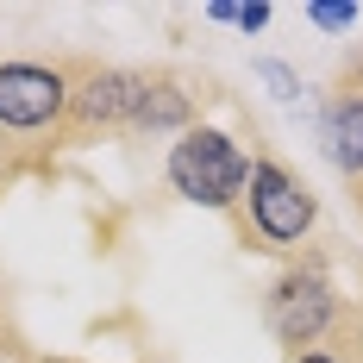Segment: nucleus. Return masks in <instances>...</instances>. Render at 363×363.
Instances as JSON below:
<instances>
[{
  "label": "nucleus",
  "instance_id": "f257e3e1",
  "mask_svg": "<svg viewBox=\"0 0 363 363\" xmlns=\"http://www.w3.org/2000/svg\"><path fill=\"white\" fill-rule=\"evenodd\" d=\"M351 307H363V294H351L338 282V251H332V245H307V251H294L289 263L276 269V282L263 289V326L282 345V357H294V351L320 345Z\"/></svg>",
  "mask_w": 363,
  "mask_h": 363
},
{
  "label": "nucleus",
  "instance_id": "f03ea898",
  "mask_svg": "<svg viewBox=\"0 0 363 363\" xmlns=\"http://www.w3.org/2000/svg\"><path fill=\"white\" fill-rule=\"evenodd\" d=\"M225 219H232V232H238L245 251L294 257V251H307V238H313V225H320V194L294 176L276 150L257 145L251 150V182H245L238 207Z\"/></svg>",
  "mask_w": 363,
  "mask_h": 363
},
{
  "label": "nucleus",
  "instance_id": "7ed1b4c3",
  "mask_svg": "<svg viewBox=\"0 0 363 363\" xmlns=\"http://www.w3.org/2000/svg\"><path fill=\"white\" fill-rule=\"evenodd\" d=\"M63 107H69V50L0 63V150H6V163L32 169L26 150H38V163H50Z\"/></svg>",
  "mask_w": 363,
  "mask_h": 363
},
{
  "label": "nucleus",
  "instance_id": "20e7f679",
  "mask_svg": "<svg viewBox=\"0 0 363 363\" xmlns=\"http://www.w3.org/2000/svg\"><path fill=\"white\" fill-rule=\"evenodd\" d=\"M150 69H125V63H101L69 50V107L57 125V150H82L101 138H132L138 132V107H145Z\"/></svg>",
  "mask_w": 363,
  "mask_h": 363
},
{
  "label": "nucleus",
  "instance_id": "39448f33",
  "mask_svg": "<svg viewBox=\"0 0 363 363\" xmlns=\"http://www.w3.org/2000/svg\"><path fill=\"white\" fill-rule=\"evenodd\" d=\"M163 176H169V188L182 201H194L207 213H232L238 194H245V182H251V150L238 145L232 132H219V125H188L169 145Z\"/></svg>",
  "mask_w": 363,
  "mask_h": 363
},
{
  "label": "nucleus",
  "instance_id": "423d86ee",
  "mask_svg": "<svg viewBox=\"0 0 363 363\" xmlns=\"http://www.w3.org/2000/svg\"><path fill=\"white\" fill-rule=\"evenodd\" d=\"M320 145H326L332 169L345 182L363 176V94H345V88L326 94V107H320Z\"/></svg>",
  "mask_w": 363,
  "mask_h": 363
},
{
  "label": "nucleus",
  "instance_id": "0eeeda50",
  "mask_svg": "<svg viewBox=\"0 0 363 363\" xmlns=\"http://www.w3.org/2000/svg\"><path fill=\"white\" fill-rule=\"evenodd\" d=\"M282 363H363V307H351L320 345H307V351H294Z\"/></svg>",
  "mask_w": 363,
  "mask_h": 363
},
{
  "label": "nucleus",
  "instance_id": "6e6552de",
  "mask_svg": "<svg viewBox=\"0 0 363 363\" xmlns=\"http://www.w3.org/2000/svg\"><path fill=\"white\" fill-rule=\"evenodd\" d=\"M0 357H13V363H38L32 351H26V332H19V313H13L6 276H0Z\"/></svg>",
  "mask_w": 363,
  "mask_h": 363
},
{
  "label": "nucleus",
  "instance_id": "1a4fd4ad",
  "mask_svg": "<svg viewBox=\"0 0 363 363\" xmlns=\"http://www.w3.org/2000/svg\"><path fill=\"white\" fill-rule=\"evenodd\" d=\"M257 75H263V82L282 94V101H294V94H301V75H294L289 63H276V57H257Z\"/></svg>",
  "mask_w": 363,
  "mask_h": 363
},
{
  "label": "nucleus",
  "instance_id": "9d476101",
  "mask_svg": "<svg viewBox=\"0 0 363 363\" xmlns=\"http://www.w3.org/2000/svg\"><path fill=\"white\" fill-rule=\"evenodd\" d=\"M307 19H313L320 32H351V26H357V6H307Z\"/></svg>",
  "mask_w": 363,
  "mask_h": 363
},
{
  "label": "nucleus",
  "instance_id": "9b49d317",
  "mask_svg": "<svg viewBox=\"0 0 363 363\" xmlns=\"http://www.w3.org/2000/svg\"><path fill=\"white\" fill-rule=\"evenodd\" d=\"M332 88H345V94H363V50H351V57L338 63V75H332Z\"/></svg>",
  "mask_w": 363,
  "mask_h": 363
},
{
  "label": "nucleus",
  "instance_id": "f8f14e48",
  "mask_svg": "<svg viewBox=\"0 0 363 363\" xmlns=\"http://www.w3.org/2000/svg\"><path fill=\"white\" fill-rule=\"evenodd\" d=\"M232 26H238V32H263V26H269V6H238Z\"/></svg>",
  "mask_w": 363,
  "mask_h": 363
},
{
  "label": "nucleus",
  "instance_id": "ddd939ff",
  "mask_svg": "<svg viewBox=\"0 0 363 363\" xmlns=\"http://www.w3.org/2000/svg\"><path fill=\"white\" fill-rule=\"evenodd\" d=\"M13 182H19V163H6V157H0V194H6Z\"/></svg>",
  "mask_w": 363,
  "mask_h": 363
},
{
  "label": "nucleus",
  "instance_id": "4468645a",
  "mask_svg": "<svg viewBox=\"0 0 363 363\" xmlns=\"http://www.w3.org/2000/svg\"><path fill=\"white\" fill-rule=\"evenodd\" d=\"M351 207H357V219H363V176L351 182Z\"/></svg>",
  "mask_w": 363,
  "mask_h": 363
}]
</instances>
